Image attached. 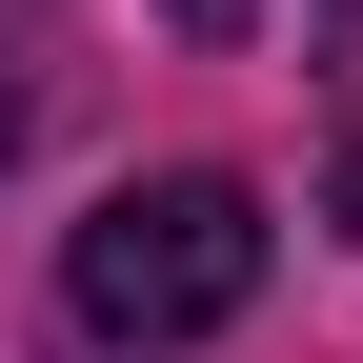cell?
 I'll return each instance as SVG.
<instances>
[{
	"mask_svg": "<svg viewBox=\"0 0 363 363\" xmlns=\"http://www.w3.org/2000/svg\"><path fill=\"white\" fill-rule=\"evenodd\" d=\"M61 303L101 343H222L262 303V202L242 182H121V202L61 242Z\"/></svg>",
	"mask_w": 363,
	"mask_h": 363,
	"instance_id": "1",
	"label": "cell"
},
{
	"mask_svg": "<svg viewBox=\"0 0 363 363\" xmlns=\"http://www.w3.org/2000/svg\"><path fill=\"white\" fill-rule=\"evenodd\" d=\"M343 242H363V142H343Z\"/></svg>",
	"mask_w": 363,
	"mask_h": 363,
	"instance_id": "2",
	"label": "cell"
},
{
	"mask_svg": "<svg viewBox=\"0 0 363 363\" xmlns=\"http://www.w3.org/2000/svg\"><path fill=\"white\" fill-rule=\"evenodd\" d=\"M0 162H21V81H0Z\"/></svg>",
	"mask_w": 363,
	"mask_h": 363,
	"instance_id": "3",
	"label": "cell"
}]
</instances>
